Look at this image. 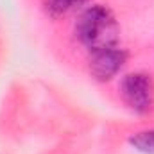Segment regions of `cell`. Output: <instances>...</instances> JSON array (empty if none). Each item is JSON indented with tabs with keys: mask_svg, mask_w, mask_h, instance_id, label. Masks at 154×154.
<instances>
[{
	"mask_svg": "<svg viewBox=\"0 0 154 154\" xmlns=\"http://www.w3.org/2000/svg\"><path fill=\"white\" fill-rule=\"evenodd\" d=\"M88 0H45V7L52 16H61V14H66L77 7H81Z\"/></svg>",
	"mask_w": 154,
	"mask_h": 154,
	"instance_id": "277c9868",
	"label": "cell"
},
{
	"mask_svg": "<svg viewBox=\"0 0 154 154\" xmlns=\"http://www.w3.org/2000/svg\"><path fill=\"white\" fill-rule=\"evenodd\" d=\"M124 63H125V52L122 48L109 47V48H102V50L93 52L90 70L97 79L106 81V79H111L122 68Z\"/></svg>",
	"mask_w": 154,
	"mask_h": 154,
	"instance_id": "3957f363",
	"label": "cell"
},
{
	"mask_svg": "<svg viewBox=\"0 0 154 154\" xmlns=\"http://www.w3.org/2000/svg\"><path fill=\"white\" fill-rule=\"evenodd\" d=\"M131 143L145 154H154V131H142L131 138Z\"/></svg>",
	"mask_w": 154,
	"mask_h": 154,
	"instance_id": "5b68a950",
	"label": "cell"
},
{
	"mask_svg": "<svg viewBox=\"0 0 154 154\" xmlns=\"http://www.w3.org/2000/svg\"><path fill=\"white\" fill-rule=\"evenodd\" d=\"M122 95L134 111H149L154 102V84L147 74H129L122 81Z\"/></svg>",
	"mask_w": 154,
	"mask_h": 154,
	"instance_id": "7a4b0ae2",
	"label": "cell"
},
{
	"mask_svg": "<svg viewBox=\"0 0 154 154\" xmlns=\"http://www.w3.org/2000/svg\"><path fill=\"white\" fill-rule=\"evenodd\" d=\"M79 41L91 52L115 47L118 38L115 16L102 5H93L82 13L75 27Z\"/></svg>",
	"mask_w": 154,
	"mask_h": 154,
	"instance_id": "6da1fadb",
	"label": "cell"
}]
</instances>
